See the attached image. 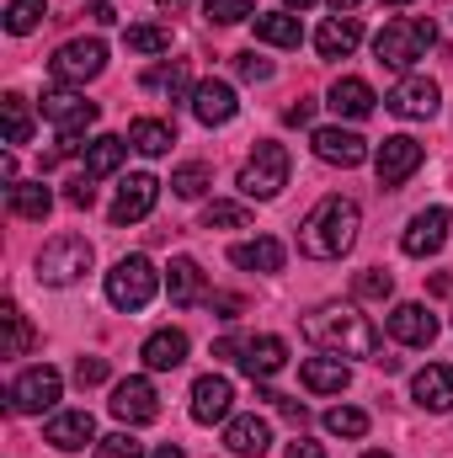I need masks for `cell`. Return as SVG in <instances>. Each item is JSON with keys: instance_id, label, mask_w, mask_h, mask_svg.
Listing matches in <instances>:
<instances>
[{"instance_id": "cell-54", "label": "cell", "mask_w": 453, "mask_h": 458, "mask_svg": "<svg viewBox=\"0 0 453 458\" xmlns=\"http://www.w3.org/2000/svg\"><path fill=\"white\" fill-rule=\"evenodd\" d=\"M384 5H411V0H384Z\"/></svg>"}, {"instance_id": "cell-4", "label": "cell", "mask_w": 453, "mask_h": 458, "mask_svg": "<svg viewBox=\"0 0 453 458\" xmlns=\"http://www.w3.org/2000/svg\"><path fill=\"white\" fill-rule=\"evenodd\" d=\"M91 261H97V250H91L86 234H54V240L38 250V283L70 288V283H81V277L91 272Z\"/></svg>"}, {"instance_id": "cell-15", "label": "cell", "mask_w": 453, "mask_h": 458, "mask_svg": "<svg viewBox=\"0 0 453 458\" xmlns=\"http://www.w3.org/2000/svg\"><path fill=\"white\" fill-rule=\"evenodd\" d=\"M449 225H453L449 208H422V214L406 225V234H400V250H406V256H438V250L449 245Z\"/></svg>"}, {"instance_id": "cell-2", "label": "cell", "mask_w": 453, "mask_h": 458, "mask_svg": "<svg viewBox=\"0 0 453 458\" xmlns=\"http://www.w3.org/2000/svg\"><path fill=\"white\" fill-rule=\"evenodd\" d=\"M357 229H363V214L352 198H321L299 225V250L310 261H341L357 245Z\"/></svg>"}, {"instance_id": "cell-52", "label": "cell", "mask_w": 453, "mask_h": 458, "mask_svg": "<svg viewBox=\"0 0 453 458\" xmlns=\"http://www.w3.org/2000/svg\"><path fill=\"white\" fill-rule=\"evenodd\" d=\"M304 5H315V0H288V11H304Z\"/></svg>"}, {"instance_id": "cell-32", "label": "cell", "mask_w": 453, "mask_h": 458, "mask_svg": "<svg viewBox=\"0 0 453 458\" xmlns=\"http://www.w3.org/2000/svg\"><path fill=\"white\" fill-rule=\"evenodd\" d=\"M5 198H11V214L16 219H48V208H54V192L43 182H16Z\"/></svg>"}, {"instance_id": "cell-19", "label": "cell", "mask_w": 453, "mask_h": 458, "mask_svg": "<svg viewBox=\"0 0 453 458\" xmlns=\"http://www.w3.org/2000/svg\"><path fill=\"white\" fill-rule=\"evenodd\" d=\"M43 443H54L59 454H81L86 443L97 448V421H91V411H59V416L48 421Z\"/></svg>"}, {"instance_id": "cell-18", "label": "cell", "mask_w": 453, "mask_h": 458, "mask_svg": "<svg viewBox=\"0 0 453 458\" xmlns=\"http://www.w3.org/2000/svg\"><path fill=\"white\" fill-rule=\"evenodd\" d=\"M384 326H389V336L400 346H432L438 342V315L427 304H395Z\"/></svg>"}, {"instance_id": "cell-33", "label": "cell", "mask_w": 453, "mask_h": 458, "mask_svg": "<svg viewBox=\"0 0 453 458\" xmlns=\"http://www.w3.org/2000/svg\"><path fill=\"white\" fill-rule=\"evenodd\" d=\"M144 86H150V91H166L171 102H192V91H198V86L187 81V70H182V64H160V70H150V75H144Z\"/></svg>"}, {"instance_id": "cell-1", "label": "cell", "mask_w": 453, "mask_h": 458, "mask_svg": "<svg viewBox=\"0 0 453 458\" xmlns=\"http://www.w3.org/2000/svg\"><path fill=\"white\" fill-rule=\"evenodd\" d=\"M304 336L331 357H373L379 362V326L352 304H321L304 315Z\"/></svg>"}, {"instance_id": "cell-53", "label": "cell", "mask_w": 453, "mask_h": 458, "mask_svg": "<svg viewBox=\"0 0 453 458\" xmlns=\"http://www.w3.org/2000/svg\"><path fill=\"white\" fill-rule=\"evenodd\" d=\"M155 5H171V11H176V5H182V0H155Z\"/></svg>"}, {"instance_id": "cell-27", "label": "cell", "mask_w": 453, "mask_h": 458, "mask_svg": "<svg viewBox=\"0 0 453 458\" xmlns=\"http://www.w3.org/2000/svg\"><path fill=\"white\" fill-rule=\"evenodd\" d=\"M139 357H144V368H155V373H171V368H182V362H187V336L166 326V331L144 336V346H139Z\"/></svg>"}, {"instance_id": "cell-55", "label": "cell", "mask_w": 453, "mask_h": 458, "mask_svg": "<svg viewBox=\"0 0 453 458\" xmlns=\"http://www.w3.org/2000/svg\"><path fill=\"white\" fill-rule=\"evenodd\" d=\"M363 458H389V454H363Z\"/></svg>"}, {"instance_id": "cell-13", "label": "cell", "mask_w": 453, "mask_h": 458, "mask_svg": "<svg viewBox=\"0 0 453 458\" xmlns=\"http://www.w3.org/2000/svg\"><path fill=\"white\" fill-rule=\"evenodd\" d=\"M155 198H160V182H155L150 171H133V176L117 187L107 219H113V225H139V219H150V214H155Z\"/></svg>"}, {"instance_id": "cell-49", "label": "cell", "mask_w": 453, "mask_h": 458, "mask_svg": "<svg viewBox=\"0 0 453 458\" xmlns=\"http://www.w3.org/2000/svg\"><path fill=\"white\" fill-rule=\"evenodd\" d=\"M91 21H102V27H113V21H117V11L107 5V0H97V5H91Z\"/></svg>"}, {"instance_id": "cell-38", "label": "cell", "mask_w": 453, "mask_h": 458, "mask_svg": "<svg viewBox=\"0 0 453 458\" xmlns=\"http://www.w3.org/2000/svg\"><path fill=\"white\" fill-rule=\"evenodd\" d=\"M43 16H48V0H11L5 5V32L11 38H27Z\"/></svg>"}, {"instance_id": "cell-10", "label": "cell", "mask_w": 453, "mask_h": 458, "mask_svg": "<svg viewBox=\"0 0 453 458\" xmlns=\"http://www.w3.org/2000/svg\"><path fill=\"white\" fill-rule=\"evenodd\" d=\"M48 70H54V81H64V86H86V81H97V75L107 70V43H102V38H75V43H64V48L48 59Z\"/></svg>"}, {"instance_id": "cell-14", "label": "cell", "mask_w": 453, "mask_h": 458, "mask_svg": "<svg viewBox=\"0 0 453 458\" xmlns=\"http://www.w3.org/2000/svg\"><path fill=\"white\" fill-rule=\"evenodd\" d=\"M107 405H113V416L123 427H144V421L160 416V394H155L150 378H123V384H113V400Z\"/></svg>"}, {"instance_id": "cell-5", "label": "cell", "mask_w": 453, "mask_h": 458, "mask_svg": "<svg viewBox=\"0 0 453 458\" xmlns=\"http://www.w3.org/2000/svg\"><path fill=\"white\" fill-rule=\"evenodd\" d=\"M43 117L59 128V149L43 160V165H54V160H64V155L81 149V133L97 123V102H86L81 91H48V97H43Z\"/></svg>"}, {"instance_id": "cell-11", "label": "cell", "mask_w": 453, "mask_h": 458, "mask_svg": "<svg viewBox=\"0 0 453 458\" xmlns=\"http://www.w3.org/2000/svg\"><path fill=\"white\" fill-rule=\"evenodd\" d=\"M422 160H427V149L411 139V133H389L384 144H379V155H373V171H379V187H406L416 171H422Z\"/></svg>"}, {"instance_id": "cell-31", "label": "cell", "mask_w": 453, "mask_h": 458, "mask_svg": "<svg viewBox=\"0 0 453 458\" xmlns=\"http://www.w3.org/2000/svg\"><path fill=\"white\" fill-rule=\"evenodd\" d=\"M128 149H133V144H128V139H117V133L91 139V144H86V176H91V182L113 176L117 165H123V155H128Z\"/></svg>"}, {"instance_id": "cell-17", "label": "cell", "mask_w": 453, "mask_h": 458, "mask_svg": "<svg viewBox=\"0 0 453 458\" xmlns=\"http://www.w3.org/2000/svg\"><path fill=\"white\" fill-rule=\"evenodd\" d=\"M229 411H235V384L225 373H203L192 384V421L214 427V421H229Z\"/></svg>"}, {"instance_id": "cell-47", "label": "cell", "mask_w": 453, "mask_h": 458, "mask_svg": "<svg viewBox=\"0 0 453 458\" xmlns=\"http://www.w3.org/2000/svg\"><path fill=\"white\" fill-rule=\"evenodd\" d=\"M310 117H315V102H304V97H299V102L283 113V123H310Z\"/></svg>"}, {"instance_id": "cell-51", "label": "cell", "mask_w": 453, "mask_h": 458, "mask_svg": "<svg viewBox=\"0 0 453 458\" xmlns=\"http://www.w3.org/2000/svg\"><path fill=\"white\" fill-rule=\"evenodd\" d=\"M357 5H363V0H331V11H337V16H341V11H357Z\"/></svg>"}, {"instance_id": "cell-36", "label": "cell", "mask_w": 453, "mask_h": 458, "mask_svg": "<svg viewBox=\"0 0 453 458\" xmlns=\"http://www.w3.org/2000/svg\"><path fill=\"white\" fill-rule=\"evenodd\" d=\"M209 187H214V171H209L203 160H192V165L171 171V192H176V198H187V203H192V198H203Z\"/></svg>"}, {"instance_id": "cell-7", "label": "cell", "mask_w": 453, "mask_h": 458, "mask_svg": "<svg viewBox=\"0 0 453 458\" xmlns=\"http://www.w3.org/2000/svg\"><path fill=\"white\" fill-rule=\"evenodd\" d=\"M214 357H235L245 378L267 384V378L288 362V342H283V336H225V342L214 346Z\"/></svg>"}, {"instance_id": "cell-35", "label": "cell", "mask_w": 453, "mask_h": 458, "mask_svg": "<svg viewBox=\"0 0 453 458\" xmlns=\"http://www.w3.org/2000/svg\"><path fill=\"white\" fill-rule=\"evenodd\" d=\"M0 326H5V357H27L32 331H27V320H21L16 299H5V304H0Z\"/></svg>"}, {"instance_id": "cell-6", "label": "cell", "mask_w": 453, "mask_h": 458, "mask_svg": "<svg viewBox=\"0 0 453 458\" xmlns=\"http://www.w3.org/2000/svg\"><path fill=\"white\" fill-rule=\"evenodd\" d=\"M155 288H160V272H155L150 256H123L113 272H107V304L123 310V315L144 310V304L155 299Z\"/></svg>"}, {"instance_id": "cell-16", "label": "cell", "mask_w": 453, "mask_h": 458, "mask_svg": "<svg viewBox=\"0 0 453 458\" xmlns=\"http://www.w3.org/2000/svg\"><path fill=\"white\" fill-rule=\"evenodd\" d=\"M310 149H315L326 165H341V171H352V165L368 160V139L352 133V128H315V133H310Z\"/></svg>"}, {"instance_id": "cell-45", "label": "cell", "mask_w": 453, "mask_h": 458, "mask_svg": "<svg viewBox=\"0 0 453 458\" xmlns=\"http://www.w3.org/2000/svg\"><path fill=\"white\" fill-rule=\"evenodd\" d=\"M102 378H107V357H81V362H75V384H81V389H91V384H102Z\"/></svg>"}, {"instance_id": "cell-23", "label": "cell", "mask_w": 453, "mask_h": 458, "mask_svg": "<svg viewBox=\"0 0 453 458\" xmlns=\"http://www.w3.org/2000/svg\"><path fill=\"white\" fill-rule=\"evenodd\" d=\"M225 448L235 458H261L272 448V427L261 416H229L225 421Z\"/></svg>"}, {"instance_id": "cell-39", "label": "cell", "mask_w": 453, "mask_h": 458, "mask_svg": "<svg viewBox=\"0 0 453 458\" xmlns=\"http://www.w3.org/2000/svg\"><path fill=\"white\" fill-rule=\"evenodd\" d=\"M245 225H251V208H245V203L214 198V203L203 208V229H245Z\"/></svg>"}, {"instance_id": "cell-25", "label": "cell", "mask_w": 453, "mask_h": 458, "mask_svg": "<svg viewBox=\"0 0 453 458\" xmlns=\"http://www.w3.org/2000/svg\"><path fill=\"white\" fill-rule=\"evenodd\" d=\"M229 261L240 272H283V245L272 234H256V240H240L229 245Z\"/></svg>"}, {"instance_id": "cell-34", "label": "cell", "mask_w": 453, "mask_h": 458, "mask_svg": "<svg viewBox=\"0 0 453 458\" xmlns=\"http://www.w3.org/2000/svg\"><path fill=\"white\" fill-rule=\"evenodd\" d=\"M123 43H128L133 54H171V27H160V21H139V27L123 32Z\"/></svg>"}, {"instance_id": "cell-40", "label": "cell", "mask_w": 453, "mask_h": 458, "mask_svg": "<svg viewBox=\"0 0 453 458\" xmlns=\"http://www.w3.org/2000/svg\"><path fill=\"white\" fill-rule=\"evenodd\" d=\"M326 432H331V437H363V432H368V411H352V405L326 411Z\"/></svg>"}, {"instance_id": "cell-29", "label": "cell", "mask_w": 453, "mask_h": 458, "mask_svg": "<svg viewBox=\"0 0 453 458\" xmlns=\"http://www.w3.org/2000/svg\"><path fill=\"white\" fill-rule=\"evenodd\" d=\"M326 102H331L341 117H368L379 97H373V86H368V81H357V75H341L337 86L326 91Z\"/></svg>"}, {"instance_id": "cell-26", "label": "cell", "mask_w": 453, "mask_h": 458, "mask_svg": "<svg viewBox=\"0 0 453 458\" xmlns=\"http://www.w3.org/2000/svg\"><path fill=\"white\" fill-rule=\"evenodd\" d=\"M299 378H304V389H310V394H341V389L352 384V368H346L341 357L326 352V357H310V362L299 368Z\"/></svg>"}, {"instance_id": "cell-42", "label": "cell", "mask_w": 453, "mask_h": 458, "mask_svg": "<svg viewBox=\"0 0 453 458\" xmlns=\"http://www.w3.org/2000/svg\"><path fill=\"white\" fill-rule=\"evenodd\" d=\"M203 11H209V21H219V27L245 21V16H261V11H256V0H203Z\"/></svg>"}, {"instance_id": "cell-37", "label": "cell", "mask_w": 453, "mask_h": 458, "mask_svg": "<svg viewBox=\"0 0 453 458\" xmlns=\"http://www.w3.org/2000/svg\"><path fill=\"white\" fill-rule=\"evenodd\" d=\"M0 117H5V144H27L32 139V113H27V97H5L0 102Z\"/></svg>"}, {"instance_id": "cell-48", "label": "cell", "mask_w": 453, "mask_h": 458, "mask_svg": "<svg viewBox=\"0 0 453 458\" xmlns=\"http://www.w3.org/2000/svg\"><path fill=\"white\" fill-rule=\"evenodd\" d=\"M288 458H326V448H321V443H304V437H299V443H288Z\"/></svg>"}, {"instance_id": "cell-21", "label": "cell", "mask_w": 453, "mask_h": 458, "mask_svg": "<svg viewBox=\"0 0 453 458\" xmlns=\"http://www.w3.org/2000/svg\"><path fill=\"white\" fill-rule=\"evenodd\" d=\"M235 113H240L235 86H225V81H198V91H192V117H198L203 128H225Z\"/></svg>"}, {"instance_id": "cell-28", "label": "cell", "mask_w": 453, "mask_h": 458, "mask_svg": "<svg viewBox=\"0 0 453 458\" xmlns=\"http://www.w3.org/2000/svg\"><path fill=\"white\" fill-rule=\"evenodd\" d=\"M128 144H133L139 155L160 160V155H171L176 128H171V123H160V117H133V123H128Z\"/></svg>"}, {"instance_id": "cell-50", "label": "cell", "mask_w": 453, "mask_h": 458, "mask_svg": "<svg viewBox=\"0 0 453 458\" xmlns=\"http://www.w3.org/2000/svg\"><path fill=\"white\" fill-rule=\"evenodd\" d=\"M155 458H187V454H182L176 443H166V448H155Z\"/></svg>"}, {"instance_id": "cell-41", "label": "cell", "mask_w": 453, "mask_h": 458, "mask_svg": "<svg viewBox=\"0 0 453 458\" xmlns=\"http://www.w3.org/2000/svg\"><path fill=\"white\" fill-rule=\"evenodd\" d=\"M352 293H357V299H389V293H395V277H389L384 267H368V272L352 277Z\"/></svg>"}, {"instance_id": "cell-44", "label": "cell", "mask_w": 453, "mask_h": 458, "mask_svg": "<svg viewBox=\"0 0 453 458\" xmlns=\"http://www.w3.org/2000/svg\"><path fill=\"white\" fill-rule=\"evenodd\" d=\"M91 458H144V448H139L128 432H113V437H97Z\"/></svg>"}, {"instance_id": "cell-8", "label": "cell", "mask_w": 453, "mask_h": 458, "mask_svg": "<svg viewBox=\"0 0 453 458\" xmlns=\"http://www.w3.org/2000/svg\"><path fill=\"white\" fill-rule=\"evenodd\" d=\"M288 171H294V160H288L283 144H256V155L240 165V192L267 203V198H278L288 187Z\"/></svg>"}, {"instance_id": "cell-22", "label": "cell", "mask_w": 453, "mask_h": 458, "mask_svg": "<svg viewBox=\"0 0 453 458\" xmlns=\"http://www.w3.org/2000/svg\"><path fill=\"white\" fill-rule=\"evenodd\" d=\"M166 293H171V304H176V310H192V304H203V299H209L203 267H198L192 256H176V261L166 267Z\"/></svg>"}, {"instance_id": "cell-20", "label": "cell", "mask_w": 453, "mask_h": 458, "mask_svg": "<svg viewBox=\"0 0 453 458\" xmlns=\"http://www.w3.org/2000/svg\"><path fill=\"white\" fill-rule=\"evenodd\" d=\"M411 400H416L422 411H432V416L453 411V368H443V362H427V368L411 378Z\"/></svg>"}, {"instance_id": "cell-3", "label": "cell", "mask_w": 453, "mask_h": 458, "mask_svg": "<svg viewBox=\"0 0 453 458\" xmlns=\"http://www.w3.org/2000/svg\"><path fill=\"white\" fill-rule=\"evenodd\" d=\"M432 43H438V27H432L427 16H395V21L379 27L373 54H379V64H389V70H411L416 59H427Z\"/></svg>"}, {"instance_id": "cell-9", "label": "cell", "mask_w": 453, "mask_h": 458, "mask_svg": "<svg viewBox=\"0 0 453 458\" xmlns=\"http://www.w3.org/2000/svg\"><path fill=\"white\" fill-rule=\"evenodd\" d=\"M59 394H64V378H59L48 362H38V368H27V373H16V378H11L5 405H11L16 416H43V411H54V405H59Z\"/></svg>"}, {"instance_id": "cell-24", "label": "cell", "mask_w": 453, "mask_h": 458, "mask_svg": "<svg viewBox=\"0 0 453 458\" xmlns=\"http://www.w3.org/2000/svg\"><path fill=\"white\" fill-rule=\"evenodd\" d=\"M357 43H363V21H357L352 11H341V16H326V27L315 32V48H321L326 59H346Z\"/></svg>"}, {"instance_id": "cell-12", "label": "cell", "mask_w": 453, "mask_h": 458, "mask_svg": "<svg viewBox=\"0 0 453 458\" xmlns=\"http://www.w3.org/2000/svg\"><path fill=\"white\" fill-rule=\"evenodd\" d=\"M384 107H389L395 117L422 123V117H438V107H443V91H438V81H427V75H406V81L384 97Z\"/></svg>"}, {"instance_id": "cell-30", "label": "cell", "mask_w": 453, "mask_h": 458, "mask_svg": "<svg viewBox=\"0 0 453 458\" xmlns=\"http://www.w3.org/2000/svg\"><path fill=\"white\" fill-rule=\"evenodd\" d=\"M251 21H256V38L272 43V48H299V43H304V27H299V16H288V11H261V16H251Z\"/></svg>"}, {"instance_id": "cell-43", "label": "cell", "mask_w": 453, "mask_h": 458, "mask_svg": "<svg viewBox=\"0 0 453 458\" xmlns=\"http://www.w3.org/2000/svg\"><path fill=\"white\" fill-rule=\"evenodd\" d=\"M235 75L251 81V86H261V81H272V59H261L256 48H245V54H235Z\"/></svg>"}, {"instance_id": "cell-46", "label": "cell", "mask_w": 453, "mask_h": 458, "mask_svg": "<svg viewBox=\"0 0 453 458\" xmlns=\"http://www.w3.org/2000/svg\"><path fill=\"white\" fill-rule=\"evenodd\" d=\"M64 203H70V208H91V203H97V187H91V176H81V182H70V192H64Z\"/></svg>"}]
</instances>
